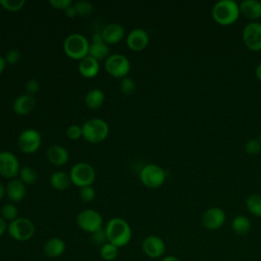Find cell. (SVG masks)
I'll return each instance as SVG.
<instances>
[{"instance_id":"obj_21","label":"cell","mask_w":261,"mask_h":261,"mask_svg":"<svg viewBox=\"0 0 261 261\" xmlns=\"http://www.w3.org/2000/svg\"><path fill=\"white\" fill-rule=\"evenodd\" d=\"M25 185L19 179H10L5 187V194L12 202H19L25 196Z\"/></svg>"},{"instance_id":"obj_39","label":"cell","mask_w":261,"mask_h":261,"mask_svg":"<svg viewBox=\"0 0 261 261\" xmlns=\"http://www.w3.org/2000/svg\"><path fill=\"white\" fill-rule=\"evenodd\" d=\"M92 241H93V243H95L96 245H99L100 247L103 246L104 244L108 243L105 229L102 227L101 229H99V230L95 231L94 233H92Z\"/></svg>"},{"instance_id":"obj_23","label":"cell","mask_w":261,"mask_h":261,"mask_svg":"<svg viewBox=\"0 0 261 261\" xmlns=\"http://www.w3.org/2000/svg\"><path fill=\"white\" fill-rule=\"evenodd\" d=\"M50 185L54 190L57 191L67 190L71 185L69 173L61 170L53 172L50 176Z\"/></svg>"},{"instance_id":"obj_41","label":"cell","mask_w":261,"mask_h":261,"mask_svg":"<svg viewBox=\"0 0 261 261\" xmlns=\"http://www.w3.org/2000/svg\"><path fill=\"white\" fill-rule=\"evenodd\" d=\"M64 12H65V15H66L67 17H69V18H73L74 16H76V15H77V13H76V10H75V8H74L73 3H72L70 6H68V7L64 10Z\"/></svg>"},{"instance_id":"obj_22","label":"cell","mask_w":261,"mask_h":261,"mask_svg":"<svg viewBox=\"0 0 261 261\" xmlns=\"http://www.w3.org/2000/svg\"><path fill=\"white\" fill-rule=\"evenodd\" d=\"M240 12L247 18L257 20L261 18V2L258 0H245L240 4Z\"/></svg>"},{"instance_id":"obj_18","label":"cell","mask_w":261,"mask_h":261,"mask_svg":"<svg viewBox=\"0 0 261 261\" xmlns=\"http://www.w3.org/2000/svg\"><path fill=\"white\" fill-rule=\"evenodd\" d=\"M35 106H36L35 96H32L29 94H22L15 98L12 104V109L18 115H27L34 109Z\"/></svg>"},{"instance_id":"obj_31","label":"cell","mask_w":261,"mask_h":261,"mask_svg":"<svg viewBox=\"0 0 261 261\" xmlns=\"http://www.w3.org/2000/svg\"><path fill=\"white\" fill-rule=\"evenodd\" d=\"M73 5H74L77 15H80V16H84V17L89 16L94 11L93 4L86 0H80V1L73 2Z\"/></svg>"},{"instance_id":"obj_14","label":"cell","mask_w":261,"mask_h":261,"mask_svg":"<svg viewBox=\"0 0 261 261\" xmlns=\"http://www.w3.org/2000/svg\"><path fill=\"white\" fill-rule=\"evenodd\" d=\"M243 41L252 51L261 50V23L250 22L243 30Z\"/></svg>"},{"instance_id":"obj_11","label":"cell","mask_w":261,"mask_h":261,"mask_svg":"<svg viewBox=\"0 0 261 261\" xmlns=\"http://www.w3.org/2000/svg\"><path fill=\"white\" fill-rule=\"evenodd\" d=\"M142 251L151 259H159L164 256L166 245L162 238L155 234H150L143 240Z\"/></svg>"},{"instance_id":"obj_3","label":"cell","mask_w":261,"mask_h":261,"mask_svg":"<svg viewBox=\"0 0 261 261\" xmlns=\"http://www.w3.org/2000/svg\"><path fill=\"white\" fill-rule=\"evenodd\" d=\"M90 42L79 33L68 35L63 42V51L67 57L73 60H82L89 55Z\"/></svg>"},{"instance_id":"obj_47","label":"cell","mask_w":261,"mask_h":261,"mask_svg":"<svg viewBox=\"0 0 261 261\" xmlns=\"http://www.w3.org/2000/svg\"><path fill=\"white\" fill-rule=\"evenodd\" d=\"M4 195H5V187L0 182V201L2 200Z\"/></svg>"},{"instance_id":"obj_5","label":"cell","mask_w":261,"mask_h":261,"mask_svg":"<svg viewBox=\"0 0 261 261\" xmlns=\"http://www.w3.org/2000/svg\"><path fill=\"white\" fill-rule=\"evenodd\" d=\"M35 224L27 217H17L7 226L8 234L17 242H27L35 234Z\"/></svg>"},{"instance_id":"obj_15","label":"cell","mask_w":261,"mask_h":261,"mask_svg":"<svg viewBox=\"0 0 261 261\" xmlns=\"http://www.w3.org/2000/svg\"><path fill=\"white\" fill-rule=\"evenodd\" d=\"M149 44V35L143 29H134L126 36L127 47L135 52L143 51Z\"/></svg>"},{"instance_id":"obj_46","label":"cell","mask_w":261,"mask_h":261,"mask_svg":"<svg viewBox=\"0 0 261 261\" xmlns=\"http://www.w3.org/2000/svg\"><path fill=\"white\" fill-rule=\"evenodd\" d=\"M256 76L259 81H261V62L256 67Z\"/></svg>"},{"instance_id":"obj_7","label":"cell","mask_w":261,"mask_h":261,"mask_svg":"<svg viewBox=\"0 0 261 261\" xmlns=\"http://www.w3.org/2000/svg\"><path fill=\"white\" fill-rule=\"evenodd\" d=\"M77 226L89 233H94L103 226L102 215L94 209H84L76 215Z\"/></svg>"},{"instance_id":"obj_33","label":"cell","mask_w":261,"mask_h":261,"mask_svg":"<svg viewBox=\"0 0 261 261\" xmlns=\"http://www.w3.org/2000/svg\"><path fill=\"white\" fill-rule=\"evenodd\" d=\"M136 89H137V86H136V83L133 79H130L128 76H125V77L121 79L120 90L124 95L134 94L136 92Z\"/></svg>"},{"instance_id":"obj_19","label":"cell","mask_w":261,"mask_h":261,"mask_svg":"<svg viewBox=\"0 0 261 261\" xmlns=\"http://www.w3.org/2000/svg\"><path fill=\"white\" fill-rule=\"evenodd\" d=\"M77 68L82 76L86 79H92L98 74L100 70V64L97 59L88 55L82 60H80Z\"/></svg>"},{"instance_id":"obj_29","label":"cell","mask_w":261,"mask_h":261,"mask_svg":"<svg viewBox=\"0 0 261 261\" xmlns=\"http://www.w3.org/2000/svg\"><path fill=\"white\" fill-rule=\"evenodd\" d=\"M119 248L114 246L113 244L106 243L100 247V256L105 261H113L118 257Z\"/></svg>"},{"instance_id":"obj_37","label":"cell","mask_w":261,"mask_h":261,"mask_svg":"<svg viewBox=\"0 0 261 261\" xmlns=\"http://www.w3.org/2000/svg\"><path fill=\"white\" fill-rule=\"evenodd\" d=\"M20 52L17 49H10L6 52L4 59L6 61V64H10V65H14L16 64L19 60H20Z\"/></svg>"},{"instance_id":"obj_1","label":"cell","mask_w":261,"mask_h":261,"mask_svg":"<svg viewBox=\"0 0 261 261\" xmlns=\"http://www.w3.org/2000/svg\"><path fill=\"white\" fill-rule=\"evenodd\" d=\"M108 243L113 244L117 248L126 246L132 240V228L126 220L120 217H113L106 223L104 227Z\"/></svg>"},{"instance_id":"obj_8","label":"cell","mask_w":261,"mask_h":261,"mask_svg":"<svg viewBox=\"0 0 261 261\" xmlns=\"http://www.w3.org/2000/svg\"><path fill=\"white\" fill-rule=\"evenodd\" d=\"M165 171L156 164H147L140 171L141 182L149 189H157L165 181Z\"/></svg>"},{"instance_id":"obj_34","label":"cell","mask_w":261,"mask_h":261,"mask_svg":"<svg viewBox=\"0 0 261 261\" xmlns=\"http://www.w3.org/2000/svg\"><path fill=\"white\" fill-rule=\"evenodd\" d=\"M79 195H80V198L82 199V201L92 202L96 197V191L92 186H87V187L80 188Z\"/></svg>"},{"instance_id":"obj_12","label":"cell","mask_w":261,"mask_h":261,"mask_svg":"<svg viewBox=\"0 0 261 261\" xmlns=\"http://www.w3.org/2000/svg\"><path fill=\"white\" fill-rule=\"evenodd\" d=\"M19 169L18 159L13 153L9 151L0 152V175L5 178L13 179L18 175Z\"/></svg>"},{"instance_id":"obj_35","label":"cell","mask_w":261,"mask_h":261,"mask_svg":"<svg viewBox=\"0 0 261 261\" xmlns=\"http://www.w3.org/2000/svg\"><path fill=\"white\" fill-rule=\"evenodd\" d=\"M245 150L248 154L256 155L261 151V142L259 139H251L245 145Z\"/></svg>"},{"instance_id":"obj_9","label":"cell","mask_w":261,"mask_h":261,"mask_svg":"<svg viewBox=\"0 0 261 261\" xmlns=\"http://www.w3.org/2000/svg\"><path fill=\"white\" fill-rule=\"evenodd\" d=\"M104 67L111 76L123 79L127 76V73L130 70V62L123 54L115 53L110 54V56L105 60Z\"/></svg>"},{"instance_id":"obj_20","label":"cell","mask_w":261,"mask_h":261,"mask_svg":"<svg viewBox=\"0 0 261 261\" xmlns=\"http://www.w3.org/2000/svg\"><path fill=\"white\" fill-rule=\"evenodd\" d=\"M65 248V242L62 239L58 237H53L46 241V243L44 244L43 251L48 258L55 259L63 255Z\"/></svg>"},{"instance_id":"obj_36","label":"cell","mask_w":261,"mask_h":261,"mask_svg":"<svg viewBox=\"0 0 261 261\" xmlns=\"http://www.w3.org/2000/svg\"><path fill=\"white\" fill-rule=\"evenodd\" d=\"M66 136L70 140H79L80 138L83 137V128L82 125L77 124H71L66 128Z\"/></svg>"},{"instance_id":"obj_30","label":"cell","mask_w":261,"mask_h":261,"mask_svg":"<svg viewBox=\"0 0 261 261\" xmlns=\"http://www.w3.org/2000/svg\"><path fill=\"white\" fill-rule=\"evenodd\" d=\"M1 217L6 221H13L18 217V209L12 203H6L1 208Z\"/></svg>"},{"instance_id":"obj_28","label":"cell","mask_w":261,"mask_h":261,"mask_svg":"<svg viewBox=\"0 0 261 261\" xmlns=\"http://www.w3.org/2000/svg\"><path fill=\"white\" fill-rule=\"evenodd\" d=\"M18 176H19L18 179L22 181L24 185H32L37 181L38 173L36 169H34L31 166H22L19 169Z\"/></svg>"},{"instance_id":"obj_45","label":"cell","mask_w":261,"mask_h":261,"mask_svg":"<svg viewBox=\"0 0 261 261\" xmlns=\"http://www.w3.org/2000/svg\"><path fill=\"white\" fill-rule=\"evenodd\" d=\"M5 67H6V61L4 59V56L0 55V74L4 71Z\"/></svg>"},{"instance_id":"obj_38","label":"cell","mask_w":261,"mask_h":261,"mask_svg":"<svg viewBox=\"0 0 261 261\" xmlns=\"http://www.w3.org/2000/svg\"><path fill=\"white\" fill-rule=\"evenodd\" d=\"M24 89H25V94L34 96L40 90V83L36 79H30L27 81L24 85Z\"/></svg>"},{"instance_id":"obj_43","label":"cell","mask_w":261,"mask_h":261,"mask_svg":"<svg viewBox=\"0 0 261 261\" xmlns=\"http://www.w3.org/2000/svg\"><path fill=\"white\" fill-rule=\"evenodd\" d=\"M99 42H104L101 33H95L92 36V43H99Z\"/></svg>"},{"instance_id":"obj_27","label":"cell","mask_w":261,"mask_h":261,"mask_svg":"<svg viewBox=\"0 0 261 261\" xmlns=\"http://www.w3.org/2000/svg\"><path fill=\"white\" fill-rule=\"evenodd\" d=\"M246 207L251 214H253L256 217H261V195H250L246 200Z\"/></svg>"},{"instance_id":"obj_24","label":"cell","mask_w":261,"mask_h":261,"mask_svg":"<svg viewBox=\"0 0 261 261\" xmlns=\"http://www.w3.org/2000/svg\"><path fill=\"white\" fill-rule=\"evenodd\" d=\"M105 100V94L101 89L95 88L90 90L85 96V103L90 109L100 108Z\"/></svg>"},{"instance_id":"obj_44","label":"cell","mask_w":261,"mask_h":261,"mask_svg":"<svg viewBox=\"0 0 261 261\" xmlns=\"http://www.w3.org/2000/svg\"><path fill=\"white\" fill-rule=\"evenodd\" d=\"M161 261H181L179 260L177 257L173 256V255H167V256H164Z\"/></svg>"},{"instance_id":"obj_32","label":"cell","mask_w":261,"mask_h":261,"mask_svg":"<svg viewBox=\"0 0 261 261\" xmlns=\"http://www.w3.org/2000/svg\"><path fill=\"white\" fill-rule=\"evenodd\" d=\"M24 4V0H0L1 7L10 12L19 11L20 9L23 8Z\"/></svg>"},{"instance_id":"obj_13","label":"cell","mask_w":261,"mask_h":261,"mask_svg":"<svg viewBox=\"0 0 261 261\" xmlns=\"http://www.w3.org/2000/svg\"><path fill=\"white\" fill-rule=\"evenodd\" d=\"M225 219V212L219 207L208 208L201 216V222L203 226L209 230L220 228L224 224Z\"/></svg>"},{"instance_id":"obj_42","label":"cell","mask_w":261,"mask_h":261,"mask_svg":"<svg viewBox=\"0 0 261 261\" xmlns=\"http://www.w3.org/2000/svg\"><path fill=\"white\" fill-rule=\"evenodd\" d=\"M7 226H8V224L6 223V220H4V219L0 216V237L3 236L5 231H7Z\"/></svg>"},{"instance_id":"obj_16","label":"cell","mask_w":261,"mask_h":261,"mask_svg":"<svg viewBox=\"0 0 261 261\" xmlns=\"http://www.w3.org/2000/svg\"><path fill=\"white\" fill-rule=\"evenodd\" d=\"M101 35L106 44L114 45L124 38V29L119 23H108L103 28Z\"/></svg>"},{"instance_id":"obj_17","label":"cell","mask_w":261,"mask_h":261,"mask_svg":"<svg viewBox=\"0 0 261 261\" xmlns=\"http://www.w3.org/2000/svg\"><path fill=\"white\" fill-rule=\"evenodd\" d=\"M48 161L56 166L65 165L69 160L68 151L61 145H51L46 152Z\"/></svg>"},{"instance_id":"obj_40","label":"cell","mask_w":261,"mask_h":261,"mask_svg":"<svg viewBox=\"0 0 261 261\" xmlns=\"http://www.w3.org/2000/svg\"><path fill=\"white\" fill-rule=\"evenodd\" d=\"M73 2L71 0H50L49 4L55 9L65 10L68 6H70Z\"/></svg>"},{"instance_id":"obj_4","label":"cell","mask_w":261,"mask_h":261,"mask_svg":"<svg viewBox=\"0 0 261 261\" xmlns=\"http://www.w3.org/2000/svg\"><path fill=\"white\" fill-rule=\"evenodd\" d=\"M82 128L83 138L92 144L103 142L109 134V126L102 118H90L83 123Z\"/></svg>"},{"instance_id":"obj_48","label":"cell","mask_w":261,"mask_h":261,"mask_svg":"<svg viewBox=\"0 0 261 261\" xmlns=\"http://www.w3.org/2000/svg\"><path fill=\"white\" fill-rule=\"evenodd\" d=\"M259 140H260V142H261V132H260V135H259Z\"/></svg>"},{"instance_id":"obj_25","label":"cell","mask_w":261,"mask_h":261,"mask_svg":"<svg viewBox=\"0 0 261 261\" xmlns=\"http://www.w3.org/2000/svg\"><path fill=\"white\" fill-rule=\"evenodd\" d=\"M231 228L238 236H246L252 228V223L247 216L238 215L231 221Z\"/></svg>"},{"instance_id":"obj_2","label":"cell","mask_w":261,"mask_h":261,"mask_svg":"<svg viewBox=\"0 0 261 261\" xmlns=\"http://www.w3.org/2000/svg\"><path fill=\"white\" fill-rule=\"evenodd\" d=\"M240 13V5L233 0H220L212 8L213 19L222 25L233 23Z\"/></svg>"},{"instance_id":"obj_26","label":"cell","mask_w":261,"mask_h":261,"mask_svg":"<svg viewBox=\"0 0 261 261\" xmlns=\"http://www.w3.org/2000/svg\"><path fill=\"white\" fill-rule=\"evenodd\" d=\"M89 55L97 59L98 61L102 59H107L110 56V49L109 45L105 42H99V43H90L89 48Z\"/></svg>"},{"instance_id":"obj_6","label":"cell","mask_w":261,"mask_h":261,"mask_svg":"<svg viewBox=\"0 0 261 261\" xmlns=\"http://www.w3.org/2000/svg\"><path fill=\"white\" fill-rule=\"evenodd\" d=\"M69 176L72 185L79 188H83L87 186H92L96 178V171L90 163L77 162L71 167L69 171Z\"/></svg>"},{"instance_id":"obj_10","label":"cell","mask_w":261,"mask_h":261,"mask_svg":"<svg viewBox=\"0 0 261 261\" xmlns=\"http://www.w3.org/2000/svg\"><path fill=\"white\" fill-rule=\"evenodd\" d=\"M42 138L40 133L35 128L23 129L17 138V146L24 154L35 153L41 146Z\"/></svg>"}]
</instances>
